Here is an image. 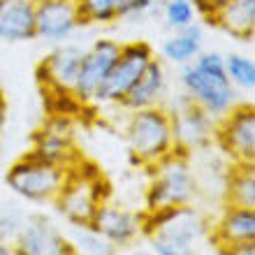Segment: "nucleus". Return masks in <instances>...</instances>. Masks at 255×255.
I'll return each instance as SVG.
<instances>
[{
  "label": "nucleus",
  "instance_id": "nucleus-1",
  "mask_svg": "<svg viewBox=\"0 0 255 255\" xmlns=\"http://www.w3.org/2000/svg\"><path fill=\"white\" fill-rule=\"evenodd\" d=\"M109 183L102 179L100 169L84 160H77L70 167L67 181L61 193L56 195L54 204L58 214L74 228H88L98 207L109 200Z\"/></svg>",
  "mask_w": 255,
  "mask_h": 255
},
{
  "label": "nucleus",
  "instance_id": "nucleus-2",
  "mask_svg": "<svg viewBox=\"0 0 255 255\" xmlns=\"http://www.w3.org/2000/svg\"><path fill=\"white\" fill-rule=\"evenodd\" d=\"M126 139L134 160L144 167H153L176 148L172 114L160 105L137 109L128 119Z\"/></svg>",
  "mask_w": 255,
  "mask_h": 255
},
{
  "label": "nucleus",
  "instance_id": "nucleus-3",
  "mask_svg": "<svg viewBox=\"0 0 255 255\" xmlns=\"http://www.w3.org/2000/svg\"><path fill=\"white\" fill-rule=\"evenodd\" d=\"M151 169L155 172L146 190V211L195 204L200 188L186 151L174 148L167 158L155 162Z\"/></svg>",
  "mask_w": 255,
  "mask_h": 255
},
{
  "label": "nucleus",
  "instance_id": "nucleus-4",
  "mask_svg": "<svg viewBox=\"0 0 255 255\" xmlns=\"http://www.w3.org/2000/svg\"><path fill=\"white\" fill-rule=\"evenodd\" d=\"M70 167L40 160L33 153L23 155L7 169L5 183L14 195L30 202H54L65 186Z\"/></svg>",
  "mask_w": 255,
  "mask_h": 255
},
{
  "label": "nucleus",
  "instance_id": "nucleus-5",
  "mask_svg": "<svg viewBox=\"0 0 255 255\" xmlns=\"http://www.w3.org/2000/svg\"><path fill=\"white\" fill-rule=\"evenodd\" d=\"M153 58V49L146 42L137 40L121 44V54H119L112 72L107 74V79H105L93 102H98V105H121L128 91L137 84V79L144 74L146 65Z\"/></svg>",
  "mask_w": 255,
  "mask_h": 255
},
{
  "label": "nucleus",
  "instance_id": "nucleus-6",
  "mask_svg": "<svg viewBox=\"0 0 255 255\" xmlns=\"http://www.w3.org/2000/svg\"><path fill=\"white\" fill-rule=\"evenodd\" d=\"M181 84L186 98L214 119H223L237 105V91L228 74H209L197 70L193 63H186L181 70Z\"/></svg>",
  "mask_w": 255,
  "mask_h": 255
},
{
  "label": "nucleus",
  "instance_id": "nucleus-7",
  "mask_svg": "<svg viewBox=\"0 0 255 255\" xmlns=\"http://www.w3.org/2000/svg\"><path fill=\"white\" fill-rule=\"evenodd\" d=\"M209 232V221L195 204L186 207H169L158 211H144L141 235H167L183 242L197 244Z\"/></svg>",
  "mask_w": 255,
  "mask_h": 255
},
{
  "label": "nucleus",
  "instance_id": "nucleus-8",
  "mask_svg": "<svg viewBox=\"0 0 255 255\" xmlns=\"http://www.w3.org/2000/svg\"><path fill=\"white\" fill-rule=\"evenodd\" d=\"M216 139L235 162H255V109L253 105H235L218 119Z\"/></svg>",
  "mask_w": 255,
  "mask_h": 255
},
{
  "label": "nucleus",
  "instance_id": "nucleus-9",
  "mask_svg": "<svg viewBox=\"0 0 255 255\" xmlns=\"http://www.w3.org/2000/svg\"><path fill=\"white\" fill-rule=\"evenodd\" d=\"M119 54H121V44L114 40H98L88 51H84L79 74H77V81L72 88V93L81 102L95 100V95L102 88L107 74L112 72Z\"/></svg>",
  "mask_w": 255,
  "mask_h": 255
},
{
  "label": "nucleus",
  "instance_id": "nucleus-10",
  "mask_svg": "<svg viewBox=\"0 0 255 255\" xmlns=\"http://www.w3.org/2000/svg\"><path fill=\"white\" fill-rule=\"evenodd\" d=\"M16 255H79L77 249L56 230L44 216L23 218L19 235L14 239Z\"/></svg>",
  "mask_w": 255,
  "mask_h": 255
},
{
  "label": "nucleus",
  "instance_id": "nucleus-11",
  "mask_svg": "<svg viewBox=\"0 0 255 255\" xmlns=\"http://www.w3.org/2000/svg\"><path fill=\"white\" fill-rule=\"evenodd\" d=\"M84 26L77 0H35V33L42 40L63 42Z\"/></svg>",
  "mask_w": 255,
  "mask_h": 255
},
{
  "label": "nucleus",
  "instance_id": "nucleus-12",
  "mask_svg": "<svg viewBox=\"0 0 255 255\" xmlns=\"http://www.w3.org/2000/svg\"><path fill=\"white\" fill-rule=\"evenodd\" d=\"M172 126H174L176 148H181L186 153L209 146L216 139V119L209 116L202 107H197L195 102H190L188 98L172 114Z\"/></svg>",
  "mask_w": 255,
  "mask_h": 255
},
{
  "label": "nucleus",
  "instance_id": "nucleus-13",
  "mask_svg": "<svg viewBox=\"0 0 255 255\" xmlns=\"http://www.w3.org/2000/svg\"><path fill=\"white\" fill-rule=\"evenodd\" d=\"M30 153L40 160L54 162L61 167H72L79 160L77 148L72 141V128L63 116H54L47 126H42L33 137V151Z\"/></svg>",
  "mask_w": 255,
  "mask_h": 255
},
{
  "label": "nucleus",
  "instance_id": "nucleus-14",
  "mask_svg": "<svg viewBox=\"0 0 255 255\" xmlns=\"http://www.w3.org/2000/svg\"><path fill=\"white\" fill-rule=\"evenodd\" d=\"M141 223H144V214L116 207L112 202H102L88 228H93L95 232H100L121 249V246H130L132 242H137V237H141Z\"/></svg>",
  "mask_w": 255,
  "mask_h": 255
},
{
  "label": "nucleus",
  "instance_id": "nucleus-15",
  "mask_svg": "<svg viewBox=\"0 0 255 255\" xmlns=\"http://www.w3.org/2000/svg\"><path fill=\"white\" fill-rule=\"evenodd\" d=\"M81 58H84V49L74 44H63L54 49L37 65V77L44 91H72L81 67Z\"/></svg>",
  "mask_w": 255,
  "mask_h": 255
},
{
  "label": "nucleus",
  "instance_id": "nucleus-16",
  "mask_svg": "<svg viewBox=\"0 0 255 255\" xmlns=\"http://www.w3.org/2000/svg\"><path fill=\"white\" fill-rule=\"evenodd\" d=\"M35 0H0V40H35Z\"/></svg>",
  "mask_w": 255,
  "mask_h": 255
},
{
  "label": "nucleus",
  "instance_id": "nucleus-17",
  "mask_svg": "<svg viewBox=\"0 0 255 255\" xmlns=\"http://www.w3.org/2000/svg\"><path fill=\"white\" fill-rule=\"evenodd\" d=\"M86 23H114L119 19H134L146 14L155 0H77Z\"/></svg>",
  "mask_w": 255,
  "mask_h": 255
},
{
  "label": "nucleus",
  "instance_id": "nucleus-18",
  "mask_svg": "<svg viewBox=\"0 0 255 255\" xmlns=\"http://www.w3.org/2000/svg\"><path fill=\"white\" fill-rule=\"evenodd\" d=\"M165 91H167V77H165V67L158 58L146 65L144 74H141L137 84H134L128 95L123 98L121 107L130 109V112H137V109H148V107H158L165 98Z\"/></svg>",
  "mask_w": 255,
  "mask_h": 255
},
{
  "label": "nucleus",
  "instance_id": "nucleus-19",
  "mask_svg": "<svg viewBox=\"0 0 255 255\" xmlns=\"http://www.w3.org/2000/svg\"><path fill=\"white\" fill-rule=\"evenodd\" d=\"M211 237H214L218 249L255 242V209L230 207L228 204L223 216L218 218V223H216Z\"/></svg>",
  "mask_w": 255,
  "mask_h": 255
},
{
  "label": "nucleus",
  "instance_id": "nucleus-20",
  "mask_svg": "<svg viewBox=\"0 0 255 255\" xmlns=\"http://www.w3.org/2000/svg\"><path fill=\"white\" fill-rule=\"evenodd\" d=\"M209 19L237 40L251 42L255 35V0H225Z\"/></svg>",
  "mask_w": 255,
  "mask_h": 255
},
{
  "label": "nucleus",
  "instance_id": "nucleus-21",
  "mask_svg": "<svg viewBox=\"0 0 255 255\" xmlns=\"http://www.w3.org/2000/svg\"><path fill=\"white\" fill-rule=\"evenodd\" d=\"M202 51V26L195 21L190 26L174 30V35H169L162 42V56L169 63L176 65H186Z\"/></svg>",
  "mask_w": 255,
  "mask_h": 255
},
{
  "label": "nucleus",
  "instance_id": "nucleus-22",
  "mask_svg": "<svg viewBox=\"0 0 255 255\" xmlns=\"http://www.w3.org/2000/svg\"><path fill=\"white\" fill-rule=\"evenodd\" d=\"M230 207L255 209V165L253 162H237L228 174L225 190Z\"/></svg>",
  "mask_w": 255,
  "mask_h": 255
},
{
  "label": "nucleus",
  "instance_id": "nucleus-23",
  "mask_svg": "<svg viewBox=\"0 0 255 255\" xmlns=\"http://www.w3.org/2000/svg\"><path fill=\"white\" fill-rule=\"evenodd\" d=\"M225 74L232 86H239L244 91L255 88V63L251 56L244 54H230L225 56Z\"/></svg>",
  "mask_w": 255,
  "mask_h": 255
},
{
  "label": "nucleus",
  "instance_id": "nucleus-24",
  "mask_svg": "<svg viewBox=\"0 0 255 255\" xmlns=\"http://www.w3.org/2000/svg\"><path fill=\"white\" fill-rule=\"evenodd\" d=\"M72 246L77 249L79 255H116L119 253V246L109 242L107 237H102L100 232H95L93 228H79Z\"/></svg>",
  "mask_w": 255,
  "mask_h": 255
},
{
  "label": "nucleus",
  "instance_id": "nucleus-25",
  "mask_svg": "<svg viewBox=\"0 0 255 255\" xmlns=\"http://www.w3.org/2000/svg\"><path fill=\"white\" fill-rule=\"evenodd\" d=\"M162 14H165V23L172 30H181V28L195 23L197 7H195V0H165Z\"/></svg>",
  "mask_w": 255,
  "mask_h": 255
},
{
  "label": "nucleus",
  "instance_id": "nucleus-26",
  "mask_svg": "<svg viewBox=\"0 0 255 255\" xmlns=\"http://www.w3.org/2000/svg\"><path fill=\"white\" fill-rule=\"evenodd\" d=\"M151 249L155 255H193L195 253V244L176 239V237L167 235H151Z\"/></svg>",
  "mask_w": 255,
  "mask_h": 255
},
{
  "label": "nucleus",
  "instance_id": "nucleus-27",
  "mask_svg": "<svg viewBox=\"0 0 255 255\" xmlns=\"http://www.w3.org/2000/svg\"><path fill=\"white\" fill-rule=\"evenodd\" d=\"M21 225H23V218H21L14 209L5 207V211L0 214V237L14 244V239H16V235H19V230H21Z\"/></svg>",
  "mask_w": 255,
  "mask_h": 255
},
{
  "label": "nucleus",
  "instance_id": "nucleus-28",
  "mask_svg": "<svg viewBox=\"0 0 255 255\" xmlns=\"http://www.w3.org/2000/svg\"><path fill=\"white\" fill-rule=\"evenodd\" d=\"M221 255H255V242H246V244H235V246H223Z\"/></svg>",
  "mask_w": 255,
  "mask_h": 255
},
{
  "label": "nucleus",
  "instance_id": "nucleus-29",
  "mask_svg": "<svg viewBox=\"0 0 255 255\" xmlns=\"http://www.w3.org/2000/svg\"><path fill=\"white\" fill-rule=\"evenodd\" d=\"M0 255H16V249H14L12 242H7L0 237Z\"/></svg>",
  "mask_w": 255,
  "mask_h": 255
},
{
  "label": "nucleus",
  "instance_id": "nucleus-30",
  "mask_svg": "<svg viewBox=\"0 0 255 255\" xmlns=\"http://www.w3.org/2000/svg\"><path fill=\"white\" fill-rule=\"evenodd\" d=\"M197 2H211V9H209V16H211V14H214V9L218 5H223V2H225V0H197Z\"/></svg>",
  "mask_w": 255,
  "mask_h": 255
},
{
  "label": "nucleus",
  "instance_id": "nucleus-31",
  "mask_svg": "<svg viewBox=\"0 0 255 255\" xmlns=\"http://www.w3.org/2000/svg\"><path fill=\"white\" fill-rule=\"evenodd\" d=\"M2 121H5V98H2V91H0V128H2Z\"/></svg>",
  "mask_w": 255,
  "mask_h": 255
},
{
  "label": "nucleus",
  "instance_id": "nucleus-32",
  "mask_svg": "<svg viewBox=\"0 0 255 255\" xmlns=\"http://www.w3.org/2000/svg\"><path fill=\"white\" fill-rule=\"evenodd\" d=\"M132 255H151V253H146V251H137V253H132Z\"/></svg>",
  "mask_w": 255,
  "mask_h": 255
},
{
  "label": "nucleus",
  "instance_id": "nucleus-33",
  "mask_svg": "<svg viewBox=\"0 0 255 255\" xmlns=\"http://www.w3.org/2000/svg\"><path fill=\"white\" fill-rule=\"evenodd\" d=\"M2 211H5V204H2V202H0V214H2Z\"/></svg>",
  "mask_w": 255,
  "mask_h": 255
},
{
  "label": "nucleus",
  "instance_id": "nucleus-34",
  "mask_svg": "<svg viewBox=\"0 0 255 255\" xmlns=\"http://www.w3.org/2000/svg\"><path fill=\"white\" fill-rule=\"evenodd\" d=\"M193 255H195V253H193Z\"/></svg>",
  "mask_w": 255,
  "mask_h": 255
}]
</instances>
